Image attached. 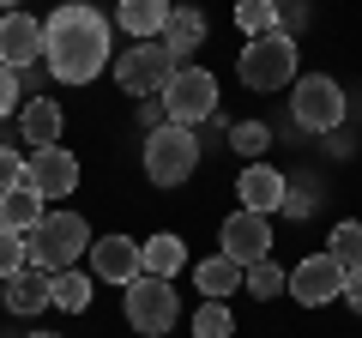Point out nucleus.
Wrapping results in <instances>:
<instances>
[{
	"mask_svg": "<svg viewBox=\"0 0 362 338\" xmlns=\"http://www.w3.org/2000/svg\"><path fill=\"white\" fill-rule=\"evenodd\" d=\"M284 211H290V218H308V211H314L308 187H290V194H284Z\"/></svg>",
	"mask_w": 362,
	"mask_h": 338,
	"instance_id": "obj_31",
	"label": "nucleus"
},
{
	"mask_svg": "<svg viewBox=\"0 0 362 338\" xmlns=\"http://www.w3.org/2000/svg\"><path fill=\"white\" fill-rule=\"evenodd\" d=\"M163 115L175 121V127H199V121L218 115V78L206 73V66H181L175 85L163 91Z\"/></svg>",
	"mask_w": 362,
	"mask_h": 338,
	"instance_id": "obj_7",
	"label": "nucleus"
},
{
	"mask_svg": "<svg viewBox=\"0 0 362 338\" xmlns=\"http://www.w3.org/2000/svg\"><path fill=\"white\" fill-rule=\"evenodd\" d=\"M290 296H296L302 308H326L332 296H344V266H338L332 254H308V260L290 272Z\"/></svg>",
	"mask_w": 362,
	"mask_h": 338,
	"instance_id": "obj_11",
	"label": "nucleus"
},
{
	"mask_svg": "<svg viewBox=\"0 0 362 338\" xmlns=\"http://www.w3.org/2000/svg\"><path fill=\"white\" fill-rule=\"evenodd\" d=\"M157 42H163V49L181 61L187 49H199V42H206V13H194V6L169 13V25H163V37H157Z\"/></svg>",
	"mask_w": 362,
	"mask_h": 338,
	"instance_id": "obj_21",
	"label": "nucleus"
},
{
	"mask_svg": "<svg viewBox=\"0 0 362 338\" xmlns=\"http://www.w3.org/2000/svg\"><path fill=\"white\" fill-rule=\"evenodd\" d=\"M90 278L127 290L133 278H139V242H133V235H97V242H90Z\"/></svg>",
	"mask_w": 362,
	"mask_h": 338,
	"instance_id": "obj_13",
	"label": "nucleus"
},
{
	"mask_svg": "<svg viewBox=\"0 0 362 338\" xmlns=\"http://www.w3.org/2000/svg\"><path fill=\"white\" fill-rule=\"evenodd\" d=\"M30 338H61V332H30Z\"/></svg>",
	"mask_w": 362,
	"mask_h": 338,
	"instance_id": "obj_33",
	"label": "nucleus"
},
{
	"mask_svg": "<svg viewBox=\"0 0 362 338\" xmlns=\"http://www.w3.org/2000/svg\"><path fill=\"white\" fill-rule=\"evenodd\" d=\"M0 302H6V314H42L49 308V272H37V266H18L6 284H0Z\"/></svg>",
	"mask_w": 362,
	"mask_h": 338,
	"instance_id": "obj_15",
	"label": "nucleus"
},
{
	"mask_svg": "<svg viewBox=\"0 0 362 338\" xmlns=\"http://www.w3.org/2000/svg\"><path fill=\"white\" fill-rule=\"evenodd\" d=\"M290 109H296L302 127L332 133L338 121H344V85H338V78H326V73H308V78H296V85H290Z\"/></svg>",
	"mask_w": 362,
	"mask_h": 338,
	"instance_id": "obj_8",
	"label": "nucleus"
},
{
	"mask_svg": "<svg viewBox=\"0 0 362 338\" xmlns=\"http://www.w3.org/2000/svg\"><path fill=\"white\" fill-rule=\"evenodd\" d=\"M175 73H181V61L163 49V42H133V49H115V85L121 91H133V97H163L169 85H175Z\"/></svg>",
	"mask_w": 362,
	"mask_h": 338,
	"instance_id": "obj_4",
	"label": "nucleus"
},
{
	"mask_svg": "<svg viewBox=\"0 0 362 338\" xmlns=\"http://www.w3.org/2000/svg\"><path fill=\"white\" fill-rule=\"evenodd\" d=\"M235 78H242L247 91H284V85H296V37L290 30L254 37L235 54Z\"/></svg>",
	"mask_w": 362,
	"mask_h": 338,
	"instance_id": "obj_3",
	"label": "nucleus"
},
{
	"mask_svg": "<svg viewBox=\"0 0 362 338\" xmlns=\"http://www.w3.org/2000/svg\"><path fill=\"white\" fill-rule=\"evenodd\" d=\"M344 302L362 314V266H350V272H344Z\"/></svg>",
	"mask_w": 362,
	"mask_h": 338,
	"instance_id": "obj_32",
	"label": "nucleus"
},
{
	"mask_svg": "<svg viewBox=\"0 0 362 338\" xmlns=\"http://www.w3.org/2000/svg\"><path fill=\"white\" fill-rule=\"evenodd\" d=\"M242 266H235V260H223V254H211V260H199L194 266V290H199V296H206V302H230V290H242Z\"/></svg>",
	"mask_w": 362,
	"mask_h": 338,
	"instance_id": "obj_20",
	"label": "nucleus"
},
{
	"mask_svg": "<svg viewBox=\"0 0 362 338\" xmlns=\"http://www.w3.org/2000/svg\"><path fill=\"white\" fill-rule=\"evenodd\" d=\"M145 175H151L157 187H181L187 175L199 169V139H194V127H157V133H145Z\"/></svg>",
	"mask_w": 362,
	"mask_h": 338,
	"instance_id": "obj_5",
	"label": "nucleus"
},
{
	"mask_svg": "<svg viewBox=\"0 0 362 338\" xmlns=\"http://www.w3.org/2000/svg\"><path fill=\"white\" fill-rule=\"evenodd\" d=\"M187 326H194V338H235V314H230V302H199Z\"/></svg>",
	"mask_w": 362,
	"mask_h": 338,
	"instance_id": "obj_23",
	"label": "nucleus"
},
{
	"mask_svg": "<svg viewBox=\"0 0 362 338\" xmlns=\"http://www.w3.org/2000/svg\"><path fill=\"white\" fill-rule=\"evenodd\" d=\"M18 127H25V145L49 151V145H61V127H66V115H61V103H54V97H30V103L18 109Z\"/></svg>",
	"mask_w": 362,
	"mask_h": 338,
	"instance_id": "obj_17",
	"label": "nucleus"
},
{
	"mask_svg": "<svg viewBox=\"0 0 362 338\" xmlns=\"http://www.w3.org/2000/svg\"><path fill=\"white\" fill-rule=\"evenodd\" d=\"M181 266H187V242L181 235H151V242H139V278H163V284H175Z\"/></svg>",
	"mask_w": 362,
	"mask_h": 338,
	"instance_id": "obj_16",
	"label": "nucleus"
},
{
	"mask_svg": "<svg viewBox=\"0 0 362 338\" xmlns=\"http://www.w3.org/2000/svg\"><path fill=\"white\" fill-rule=\"evenodd\" d=\"M242 290H247V296H259V302H272L278 290H290V272H284L278 260H259V266H247Z\"/></svg>",
	"mask_w": 362,
	"mask_h": 338,
	"instance_id": "obj_24",
	"label": "nucleus"
},
{
	"mask_svg": "<svg viewBox=\"0 0 362 338\" xmlns=\"http://www.w3.org/2000/svg\"><path fill=\"white\" fill-rule=\"evenodd\" d=\"M266 145H272V127H266V121H235V127H230V151L247 157V163H259Z\"/></svg>",
	"mask_w": 362,
	"mask_h": 338,
	"instance_id": "obj_25",
	"label": "nucleus"
},
{
	"mask_svg": "<svg viewBox=\"0 0 362 338\" xmlns=\"http://www.w3.org/2000/svg\"><path fill=\"white\" fill-rule=\"evenodd\" d=\"M13 187H25V157L0 151V194H13Z\"/></svg>",
	"mask_w": 362,
	"mask_h": 338,
	"instance_id": "obj_29",
	"label": "nucleus"
},
{
	"mask_svg": "<svg viewBox=\"0 0 362 338\" xmlns=\"http://www.w3.org/2000/svg\"><path fill=\"white\" fill-rule=\"evenodd\" d=\"M115 42H109V18L90 6H61L42 18V61L61 85H90L109 66Z\"/></svg>",
	"mask_w": 362,
	"mask_h": 338,
	"instance_id": "obj_1",
	"label": "nucleus"
},
{
	"mask_svg": "<svg viewBox=\"0 0 362 338\" xmlns=\"http://www.w3.org/2000/svg\"><path fill=\"white\" fill-rule=\"evenodd\" d=\"M326 254H332L344 272H350V266H362V223H356V218H344V223L332 230V242H326Z\"/></svg>",
	"mask_w": 362,
	"mask_h": 338,
	"instance_id": "obj_26",
	"label": "nucleus"
},
{
	"mask_svg": "<svg viewBox=\"0 0 362 338\" xmlns=\"http://www.w3.org/2000/svg\"><path fill=\"white\" fill-rule=\"evenodd\" d=\"M18 109V73H6V66H0V121L13 115Z\"/></svg>",
	"mask_w": 362,
	"mask_h": 338,
	"instance_id": "obj_30",
	"label": "nucleus"
},
{
	"mask_svg": "<svg viewBox=\"0 0 362 338\" xmlns=\"http://www.w3.org/2000/svg\"><path fill=\"white\" fill-rule=\"evenodd\" d=\"M18 266H25V235H13L6 223H0V284H6Z\"/></svg>",
	"mask_w": 362,
	"mask_h": 338,
	"instance_id": "obj_28",
	"label": "nucleus"
},
{
	"mask_svg": "<svg viewBox=\"0 0 362 338\" xmlns=\"http://www.w3.org/2000/svg\"><path fill=\"white\" fill-rule=\"evenodd\" d=\"M223 260H235L247 272V266L272 260V218H254V211H230L223 218Z\"/></svg>",
	"mask_w": 362,
	"mask_h": 338,
	"instance_id": "obj_9",
	"label": "nucleus"
},
{
	"mask_svg": "<svg viewBox=\"0 0 362 338\" xmlns=\"http://www.w3.org/2000/svg\"><path fill=\"white\" fill-rule=\"evenodd\" d=\"M90 242H97V235H90V223L78 218V211L54 206L49 218L25 235V266H37V272H49V278H54V272H73V266L85 260Z\"/></svg>",
	"mask_w": 362,
	"mask_h": 338,
	"instance_id": "obj_2",
	"label": "nucleus"
},
{
	"mask_svg": "<svg viewBox=\"0 0 362 338\" xmlns=\"http://www.w3.org/2000/svg\"><path fill=\"white\" fill-rule=\"evenodd\" d=\"M121 314H127V326L139 338H163V332H175V320H181V296L163 278H133L127 296H121Z\"/></svg>",
	"mask_w": 362,
	"mask_h": 338,
	"instance_id": "obj_6",
	"label": "nucleus"
},
{
	"mask_svg": "<svg viewBox=\"0 0 362 338\" xmlns=\"http://www.w3.org/2000/svg\"><path fill=\"white\" fill-rule=\"evenodd\" d=\"M42 61V25L30 13H0V66L18 73V66Z\"/></svg>",
	"mask_w": 362,
	"mask_h": 338,
	"instance_id": "obj_12",
	"label": "nucleus"
},
{
	"mask_svg": "<svg viewBox=\"0 0 362 338\" xmlns=\"http://www.w3.org/2000/svg\"><path fill=\"white\" fill-rule=\"evenodd\" d=\"M49 308H61V314H85L90 308V272H54L49 278Z\"/></svg>",
	"mask_w": 362,
	"mask_h": 338,
	"instance_id": "obj_22",
	"label": "nucleus"
},
{
	"mask_svg": "<svg viewBox=\"0 0 362 338\" xmlns=\"http://www.w3.org/2000/svg\"><path fill=\"white\" fill-rule=\"evenodd\" d=\"M42 218H49V206H42V194H37L30 182L13 187V194H0V223H6L13 235H30Z\"/></svg>",
	"mask_w": 362,
	"mask_h": 338,
	"instance_id": "obj_19",
	"label": "nucleus"
},
{
	"mask_svg": "<svg viewBox=\"0 0 362 338\" xmlns=\"http://www.w3.org/2000/svg\"><path fill=\"white\" fill-rule=\"evenodd\" d=\"M235 194H242V211H254V218H272V211H284L290 182H284L272 163H247V169H242V182H235Z\"/></svg>",
	"mask_w": 362,
	"mask_h": 338,
	"instance_id": "obj_14",
	"label": "nucleus"
},
{
	"mask_svg": "<svg viewBox=\"0 0 362 338\" xmlns=\"http://www.w3.org/2000/svg\"><path fill=\"white\" fill-rule=\"evenodd\" d=\"M25 182L42 194V206H49V199H66V194L78 187V157L66 151V145H49V151H30V157H25Z\"/></svg>",
	"mask_w": 362,
	"mask_h": 338,
	"instance_id": "obj_10",
	"label": "nucleus"
},
{
	"mask_svg": "<svg viewBox=\"0 0 362 338\" xmlns=\"http://www.w3.org/2000/svg\"><path fill=\"white\" fill-rule=\"evenodd\" d=\"M169 13H175V6H163V0H121V6H115V25L127 30L133 42H157V37H163V25H169Z\"/></svg>",
	"mask_w": 362,
	"mask_h": 338,
	"instance_id": "obj_18",
	"label": "nucleus"
},
{
	"mask_svg": "<svg viewBox=\"0 0 362 338\" xmlns=\"http://www.w3.org/2000/svg\"><path fill=\"white\" fill-rule=\"evenodd\" d=\"M235 25L247 30V42L272 37V30H278V6H272V0H242V6H235Z\"/></svg>",
	"mask_w": 362,
	"mask_h": 338,
	"instance_id": "obj_27",
	"label": "nucleus"
}]
</instances>
